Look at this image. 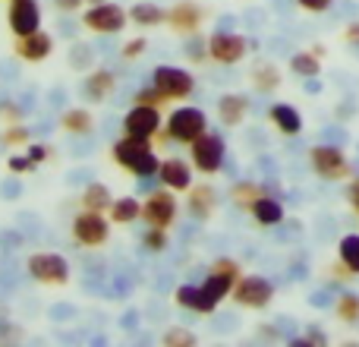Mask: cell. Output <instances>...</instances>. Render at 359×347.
I'll return each mask as SVG.
<instances>
[{
  "mask_svg": "<svg viewBox=\"0 0 359 347\" xmlns=\"http://www.w3.org/2000/svg\"><path fill=\"white\" fill-rule=\"evenodd\" d=\"M111 158L139 180H151L161 171V158L151 152V139H136V136L117 139V143L111 145Z\"/></svg>",
  "mask_w": 359,
  "mask_h": 347,
  "instance_id": "1",
  "label": "cell"
},
{
  "mask_svg": "<svg viewBox=\"0 0 359 347\" xmlns=\"http://www.w3.org/2000/svg\"><path fill=\"white\" fill-rule=\"evenodd\" d=\"M202 133H208V117H205L202 107L183 105L177 111H170L168 126H164V139H174V143H196Z\"/></svg>",
  "mask_w": 359,
  "mask_h": 347,
  "instance_id": "2",
  "label": "cell"
},
{
  "mask_svg": "<svg viewBox=\"0 0 359 347\" xmlns=\"http://www.w3.org/2000/svg\"><path fill=\"white\" fill-rule=\"evenodd\" d=\"M189 155H192V168L198 174H205V177H211V174L221 171L224 158H227V145H224V139L217 133L208 130L196 143H189Z\"/></svg>",
  "mask_w": 359,
  "mask_h": 347,
  "instance_id": "3",
  "label": "cell"
},
{
  "mask_svg": "<svg viewBox=\"0 0 359 347\" xmlns=\"http://www.w3.org/2000/svg\"><path fill=\"white\" fill-rule=\"evenodd\" d=\"M25 268L44 287H63L69 281V262L60 253H32L25 259Z\"/></svg>",
  "mask_w": 359,
  "mask_h": 347,
  "instance_id": "4",
  "label": "cell"
},
{
  "mask_svg": "<svg viewBox=\"0 0 359 347\" xmlns=\"http://www.w3.org/2000/svg\"><path fill=\"white\" fill-rule=\"evenodd\" d=\"M111 237V221L104 218V211H88L82 209L79 215L73 218V240L86 249H98L107 243Z\"/></svg>",
  "mask_w": 359,
  "mask_h": 347,
  "instance_id": "5",
  "label": "cell"
},
{
  "mask_svg": "<svg viewBox=\"0 0 359 347\" xmlns=\"http://www.w3.org/2000/svg\"><path fill=\"white\" fill-rule=\"evenodd\" d=\"M126 22H130V10H123L120 4H111V0L88 6L86 16H82V25L95 35H117Z\"/></svg>",
  "mask_w": 359,
  "mask_h": 347,
  "instance_id": "6",
  "label": "cell"
},
{
  "mask_svg": "<svg viewBox=\"0 0 359 347\" xmlns=\"http://www.w3.org/2000/svg\"><path fill=\"white\" fill-rule=\"evenodd\" d=\"M230 297L243 306V310H265L274 300V284L262 275H240V281L233 284Z\"/></svg>",
  "mask_w": 359,
  "mask_h": 347,
  "instance_id": "7",
  "label": "cell"
},
{
  "mask_svg": "<svg viewBox=\"0 0 359 347\" xmlns=\"http://www.w3.org/2000/svg\"><path fill=\"white\" fill-rule=\"evenodd\" d=\"M236 281H240V262L221 256V259L211 262V272H208V278L202 281V287L215 303H221V300H227L230 294H233Z\"/></svg>",
  "mask_w": 359,
  "mask_h": 347,
  "instance_id": "8",
  "label": "cell"
},
{
  "mask_svg": "<svg viewBox=\"0 0 359 347\" xmlns=\"http://www.w3.org/2000/svg\"><path fill=\"white\" fill-rule=\"evenodd\" d=\"M177 211H180V205L174 199V190H168V186H164V190L151 192V196L142 202V221L149 224V228L170 230V228H174V221H177Z\"/></svg>",
  "mask_w": 359,
  "mask_h": 347,
  "instance_id": "9",
  "label": "cell"
},
{
  "mask_svg": "<svg viewBox=\"0 0 359 347\" xmlns=\"http://www.w3.org/2000/svg\"><path fill=\"white\" fill-rule=\"evenodd\" d=\"M309 164L318 177L325 180H344L350 174V162L337 145H312L309 149Z\"/></svg>",
  "mask_w": 359,
  "mask_h": 347,
  "instance_id": "10",
  "label": "cell"
},
{
  "mask_svg": "<svg viewBox=\"0 0 359 347\" xmlns=\"http://www.w3.org/2000/svg\"><path fill=\"white\" fill-rule=\"evenodd\" d=\"M151 82H155V86L161 89V92L168 95L170 101H186L192 92H196V79H192L186 70L168 67V63L155 67V76H151Z\"/></svg>",
  "mask_w": 359,
  "mask_h": 347,
  "instance_id": "11",
  "label": "cell"
},
{
  "mask_svg": "<svg viewBox=\"0 0 359 347\" xmlns=\"http://www.w3.org/2000/svg\"><path fill=\"white\" fill-rule=\"evenodd\" d=\"M246 54H249V41L243 35H233V32H217V35L208 38V57L215 63L233 67V63L246 60Z\"/></svg>",
  "mask_w": 359,
  "mask_h": 347,
  "instance_id": "12",
  "label": "cell"
},
{
  "mask_svg": "<svg viewBox=\"0 0 359 347\" xmlns=\"http://www.w3.org/2000/svg\"><path fill=\"white\" fill-rule=\"evenodd\" d=\"M6 25H10V32L16 38L38 32L41 29V6H38V0H10Z\"/></svg>",
  "mask_w": 359,
  "mask_h": 347,
  "instance_id": "13",
  "label": "cell"
},
{
  "mask_svg": "<svg viewBox=\"0 0 359 347\" xmlns=\"http://www.w3.org/2000/svg\"><path fill=\"white\" fill-rule=\"evenodd\" d=\"M161 130V111L149 105H133L130 114L123 117V133L136 139H151Z\"/></svg>",
  "mask_w": 359,
  "mask_h": 347,
  "instance_id": "14",
  "label": "cell"
},
{
  "mask_svg": "<svg viewBox=\"0 0 359 347\" xmlns=\"http://www.w3.org/2000/svg\"><path fill=\"white\" fill-rule=\"evenodd\" d=\"M168 25L170 32L183 38H192L198 29H202V6L196 0H177L174 6L168 10Z\"/></svg>",
  "mask_w": 359,
  "mask_h": 347,
  "instance_id": "15",
  "label": "cell"
},
{
  "mask_svg": "<svg viewBox=\"0 0 359 347\" xmlns=\"http://www.w3.org/2000/svg\"><path fill=\"white\" fill-rule=\"evenodd\" d=\"M13 51H16L19 60H29V63H38L44 60V57H50V51H54V38L48 35V32H32V35H19L16 41H13Z\"/></svg>",
  "mask_w": 359,
  "mask_h": 347,
  "instance_id": "16",
  "label": "cell"
},
{
  "mask_svg": "<svg viewBox=\"0 0 359 347\" xmlns=\"http://www.w3.org/2000/svg\"><path fill=\"white\" fill-rule=\"evenodd\" d=\"M186 209H189V215L196 218V221H208V218L215 215V209H217V192H215V186H208V183L189 186V199H186Z\"/></svg>",
  "mask_w": 359,
  "mask_h": 347,
  "instance_id": "17",
  "label": "cell"
},
{
  "mask_svg": "<svg viewBox=\"0 0 359 347\" xmlns=\"http://www.w3.org/2000/svg\"><path fill=\"white\" fill-rule=\"evenodd\" d=\"M158 180H161V186H168V190H174V192H189L192 168L186 162H180V158H168V162H161Z\"/></svg>",
  "mask_w": 359,
  "mask_h": 347,
  "instance_id": "18",
  "label": "cell"
},
{
  "mask_svg": "<svg viewBox=\"0 0 359 347\" xmlns=\"http://www.w3.org/2000/svg\"><path fill=\"white\" fill-rule=\"evenodd\" d=\"M246 111H249V98L240 92H227L217 98V120L224 126H240L246 120Z\"/></svg>",
  "mask_w": 359,
  "mask_h": 347,
  "instance_id": "19",
  "label": "cell"
},
{
  "mask_svg": "<svg viewBox=\"0 0 359 347\" xmlns=\"http://www.w3.org/2000/svg\"><path fill=\"white\" fill-rule=\"evenodd\" d=\"M174 300L183 306V310H192V313H215V306H217L215 300L205 294L202 284H180Z\"/></svg>",
  "mask_w": 359,
  "mask_h": 347,
  "instance_id": "20",
  "label": "cell"
},
{
  "mask_svg": "<svg viewBox=\"0 0 359 347\" xmlns=\"http://www.w3.org/2000/svg\"><path fill=\"white\" fill-rule=\"evenodd\" d=\"M249 215H252L255 224H262V228H278V224L284 221V205L262 192V196L249 205Z\"/></svg>",
  "mask_w": 359,
  "mask_h": 347,
  "instance_id": "21",
  "label": "cell"
},
{
  "mask_svg": "<svg viewBox=\"0 0 359 347\" xmlns=\"http://www.w3.org/2000/svg\"><path fill=\"white\" fill-rule=\"evenodd\" d=\"M268 117H271V124L278 126L284 136H299L303 133V114L297 111L293 105H271V111H268Z\"/></svg>",
  "mask_w": 359,
  "mask_h": 347,
  "instance_id": "22",
  "label": "cell"
},
{
  "mask_svg": "<svg viewBox=\"0 0 359 347\" xmlns=\"http://www.w3.org/2000/svg\"><path fill=\"white\" fill-rule=\"evenodd\" d=\"M114 89H117V76H114L111 70H92V73L86 76V82H82V92L92 101H104Z\"/></svg>",
  "mask_w": 359,
  "mask_h": 347,
  "instance_id": "23",
  "label": "cell"
},
{
  "mask_svg": "<svg viewBox=\"0 0 359 347\" xmlns=\"http://www.w3.org/2000/svg\"><path fill=\"white\" fill-rule=\"evenodd\" d=\"M60 126L69 136H88V133L95 130V117L86 107H69V111L60 114Z\"/></svg>",
  "mask_w": 359,
  "mask_h": 347,
  "instance_id": "24",
  "label": "cell"
},
{
  "mask_svg": "<svg viewBox=\"0 0 359 347\" xmlns=\"http://www.w3.org/2000/svg\"><path fill=\"white\" fill-rule=\"evenodd\" d=\"M249 82H252L255 92L268 95L280 86V70L274 67V63H255V67L249 70Z\"/></svg>",
  "mask_w": 359,
  "mask_h": 347,
  "instance_id": "25",
  "label": "cell"
},
{
  "mask_svg": "<svg viewBox=\"0 0 359 347\" xmlns=\"http://www.w3.org/2000/svg\"><path fill=\"white\" fill-rule=\"evenodd\" d=\"M130 22L142 25V29H151V25H161L168 22V10H161L158 4H133L130 6Z\"/></svg>",
  "mask_w": 359,
  "mask_h": 347,
  "instance_id": "26",
  "label": "cell"
},
{
  "mask_svg": "<svg viewBox=\"0 0 359 347\" xmlns=\"http://www.w3.org/2000/svg\"><path fill=\"white\" fill-rule=\"evenodd\" d=\"M107 215H111L114 224H133L136 218H142V202L136 196H120V199H114Z\"/></svg>",
  "mask_w": 359,
  "mask_h": 347,
  "instance_id": "27",
  "label": "cell"
},
{
  "mask_svg": "<svg viewBox=\"0 0 359 347\" xmlns=\"http://www.w3.org/2000/svg\"><path fill=\"white\" fill-rule=\"evenodd\" d=\"M290 70L303 79H316L322 73V54L318 51H299V54L290 57Z\"/></svg>",
  "mask_w": 359,
  "mask_h": 347,
  "instance_id": "28",
  "label": "cell"
},
{
  "mask_svg": "<svg viewBox=\"0 0 359 347\" xmlns=\"http://www.w3.org/2000/svg\"><path fill=\"white\" fill-rule=\"evenodd\" d=\"M114 205V196L104 183H88L86 192H82V209L88 211H111Z\"/></svg>",
  "mask_w": 359,
  "mask_h": 347,
  "instance_id": "29",
  "label": "cell"
},
{
  "mask_svg": "<svg viewBox=\"0 0 359 347\" xmlns=\"http://www.w3.org/2000/svg\"><path fill=\"white\" fill-rule=\"evenodd\" d=\"M265 192V186L262 183H252V180H240V183L230 186V199H233L240 209H249V205L255 202V199Z\"/></svg>",
  "mask_w": 359,
  "mask_h": 347,
  "instance_id": "30",
  "label": "cell"
},
{
  "mask_svg": "<svg viewBox=\"0 0 359 347\" xmlns=\"http://www.w3.org/2000/svg\"><path fill=\"white\" fill-rule=\"evenodd\" d=\"M341 262L350 275H359V234H347L341 240Z\"/></svg>",
  "mask_w": 359,
  "mask_h": 347,
  "instance_id": "31",
  "label": "cell"
},
{
  "mask_svg": "<svg viewBox=\"0 0 359 347\" xmlns=\"http://www.w3.org/2000/svg\"><path fill=\"white\" fill-rule=\"evenodd\" d=\"M334 313H337V319H344V322H356L359 319V294H353V291L341 294V297L334 300Z\"/></svg>",
  "mask_w": 359,
  "mask_h": 347,
  "instance_id": "32",
  "label": "cell"
},
{
  "mask_svg": "<svg viewBox=\"0 0 359 347\" xmlns=\"http://www.w3.org/2000/svg\"><path fill=\"white\" fill-rule=\"evenodd\" d=\"M168 101H170L168 95H164L161 89L155 86V82H151L149 89H139V92H136V98H133V105H149V107H158V111H161V107L168 105Z\"/></svg>",
  "mask_w": 359,
  "mask_h": 347,
  "instance_id": "33",
  "label": "cell"
},
{
  "mask_svg": "<svg viewBox=\"0 0 359 347\" xmlns=\"http://www.w3.org/2000/svg\"><path fill=\"white\" fill-rule=\"evenodd\" d=\"M0 143L4 145H13V149H16V145H29L32 143V133H29V126H22V120H19V124H10L4 130V136H0Z\"/></svg>",
  "mask_w": 359,
  "mask_h": 347,
  "instance_id": "34",
  "label": "cell"
},
{
  "mask_svg": "<svg viewBox=\"0 0 359 347\" xmlns=\"http://www.w3.org/2000/svg\"><path fill=\"white\" fill-rule=\"evenodd\" d=\"M164 344H170V347H192V344H198V338L192 335L189 329H180V325H174V329L164 332Z\"/></svg>",
  "mask_w": 359,
  "mask_h": 347,
  "instance_id": "35",
  "label": "cell"
},
{
  "mask_svg": "<svg viewBox=\"0 0 359 347\" xmlns=\"http://www.w3.org/2000/svg\"><path fill=\"white\" fill-rule=\"evenodd\" d=\"M142 247L149 249V253H161V249L168 247V230L164 228H149L142 234Z\"/></svg>",
  "mask_w": 359,
  "mask_h": 347,
  "instance_id": "36",
  "label": "cell"
},
{
  "mask_svg": "<svg viewBox=\"0 0 359 347\" xmlns=\"http://www.w3.org/2000/svg\"><path fill=\"white\" fill-rule=\"evenodd\" d=\"M186 60H192V63L211 60V57H208V41H202V38H196V41H186Z\"/></svg>",
  "mask_w": 359,
  "mask_h": 347,
  "instance_id": "37",
  "label": "cell"
},
{
  "mask_svg": "<svg viewBox=\"0 0 359 347\" xmlns=\"http://www.w3.org/2000/svg\"><path fill=\"white\" fill-rule=\"evenodd\" d=\"M145 51H149V41H145V38H133V41H126L123 48H120V57H123V60H139Z\"/></svg>",
  "mask_w": 359,
  "mask_h": 347,
  "instance_id": "38",
  "label": "cell"
},
{
  "mask_svg": "<svg viewBox=\"0 0 359 347\" xmlns=\"http://www.w3.org/2000/svg\"><path fill=\"white\" fill-rule=\"evenodd\" d=\"M6 171L10 174H29V171H35V162L29 158V152H25V155H13L10 162H6Z\"/></svg>",
  "mask_w": 359,
  "mask_h": 347,
  "instance_id": "39",
  "label": "cell"
},
{
  "mask_svg": "<svg viewBox=\"0 0 359 347\" xmlns=\"http://www.w3.org/2000/svg\"><path fill=\"white\" fill-rule=\"evenodd\" d=\"M0 117H4L6 124H19V120H22V107L13 105V101H0Z\"/></svg>",
  "mask_w": 359,
  "mask_h": 347,
  "instance_id": "40",
  "label": "cell"
},
{
  "mask_svg": "<svg viewBox=\"0 0 359 347\" xmlns=\"http://www.w3.org/2000/svg\"><path fill=\"white\" fill-rule=\"evenodd\" d=\"M303 10H309V13H325V10H331V4L334 0H297Z\"/></svg>",
  "mask_w": 359,
  "mask_h": 347,
  "instance_id": "41",
  "label": "cell"
},
{
  "mask_svg": "<svg viewBox=\"0 0 359 347\" xmlns=\"http://www.w3.org/2000/svg\"><path fill=\"white\" fill-rule=\"evenodd\" d=\"M29 158H32L35 164H41V162H48V158H50V149H48V145H35V143H29Z\"/></svg>",
  "mask_w": 359,
  "mask_h": 347,
  "instance_id": "42",
  "label": "cell"
},
{
  "mask_svg": "<svg viewBox=\"0 0 359 347\" xmlns=\"http://www.w3.org/2000/svg\"><path fill=\"white\" fill-rule=\"evenodd\" d=\"M54 6L60 13H76L79 6H86V0H54Z\"/></svg>",
  "mask_w": 359,
  "mask_h": 347,
  "instance_id": "43",
  "label": "cell"
},
{
  "mask_svg": "<svg viewBox=\"0 0 359 347\" xmlns=\"http://www.w3.org/2000/svg\"><path fill=\"white\" fill-rule=\"evenodd\" d=\"M344 41L359 44V22H350V25H347V32H344Z\"/></svg>",
  "mask_w": 359,
  "mask_h": 347,
  "instance_id": "44",
  "label": "cell"
},
{
  "mask_svg": "<svg viewBox=\"0 0 359 347\" xmlns=\"http://www.w3.org/2000/svg\"><path fill=\"white\" fill-rule=\"evenodd\" d=\"M347 199H350V205H353V209L359 211V180H353V183H350V190H347Z\"/></svg>",
  "mask_w": 359,
  "mask_h": 347,
  "instance_id": "45",
  "label": "cell"
},
{
  "mask_svg": "<svg viewBox=\"0 0 359 347\" xmlns=\"http://www.w3.org/2000/svg\"><path fill=\"white\" fill-rule=\"evenodd\" d=\"M306 338H309V344H325V332H318V329H309Z\"/></svg>",
  "mask_w": 359,
  "mask_h": 347,
  "instance_id": "46",
  "label": "cell"
},
{
  "mask_svg": "<svg viewBox=\"0 0 359 347\" xmlns=\"http://www.w3.org/2000/svg\"><path fill=\"white\" fill-rule=\"evenodd\" d=\"M95 4H104V0H86V6H95Z\"/></svg>",
  "mask_w": 359,
  "mask_h": 347,
  "instance_id": "47",
  "label": "cell"
}]
</instances>
